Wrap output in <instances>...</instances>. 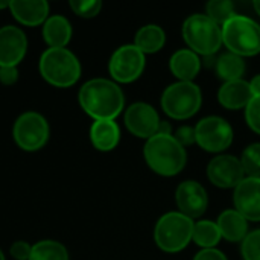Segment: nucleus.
<instances>
[{"mask_svg":"<svg viewBox=\"0 0 260 260\" xmlns=\"http://www.w3.org/2000/svg\"><path fill=\"white\" fill-rule=\"evenodd\" d=\"M250 90L253 98L260 96V75H256L251 81H250Z\"/></svg>","mask_w":260,"mask_h":260,"instance_id":"f704fd0d","label":"nucleus"},{"mask_svg":"<svg viewBox=\"0 0 260 260\" xmlns=\"http://www.w3.org/2000/svg\"><path fill=\"white\" fill-rule=\"evenodd\" d=\"M207 177L215 186L221 189H230L236 187L245 178V174L241 158L224 154L210 160L207 165Z\"/></svg>","mask_w":260,"mask_h":260,"instance_id":"ddd939ff","label":"nucleus"},{"mask_svg":"<svg viewBox=\"0 0 260 260\" xmlns=\"http://www.w3.org/2000/svg\"><path fill=\"white\" fill-rule=\"evenodd\" d=\"M193 260H229L227 259V256L222 253V251H219V250H216V248H209V250H203V251H200Z\"/></svg>","mask_w":260,"mask_h":260,"instance_id":"72a5a7b5","label":"nucleus"},{"mask_svg":"<svg viewBox=\"0 0 260 260\" xmlns=\"http://www.w3.org/2000/svg\"><path fill=\"white\" fill-rule=\"evenodd\" d=\"M32 253V245L26 241H15L9 247V254L15 260H29Z\"/></svg>","mask_w":260,"mask_h":260,"instance_id":"7c9ffc66","label":"nucleus"},{"mask_svg":"<svg viewBox=\"0 0 260 260\" xmlns=\"http://www.w3.org/2000/svg\"><path fill=\"white\" fill-rule=\"evenodd\" d=\"M236 210L253 222L260 221V178L245 177L236 187L233 195Z\"/></svg>","mask_w":260,"mask_h":260,"instance_id":"2eb2a0df","label":"nucleus"},{"mask_svg":"<svg viewBox=\"0 0 260 260\" xmlns=\"http://www.w3.org/2000/svg\"><path fill=\"white\" fill-rule=\"evenodd\" d=\"M183 38L197 55L212 56L222 46V29L206 14H193L183 23Z\"/></svg>","mask_w":260,"mask_h":260,"instance_id":"20e7f679","label":"nucleus"},{"mask_svg":"<svg viewBox=\"0 0 260 260\" xmlns=\"http://www.w3.org/2000/svg\"><path fill=\"white\" fill-rule=\"evenodd\" d=\"M241 253L244 260H260V230H254L247 235L242 241Z\"/></svg>","mask_w":260,"mask_h":260,"instance_id":"c85d7f7f","label":"nucleus"},{"mask_svg":"<svg viewBox=\"0 0 260 260\" xmlns=\"http://www.w3.org/2000/svg\"><path fill=\"white\" fill-rule=\"evenodd\" d=\"M38 67L43 79L56 88H69L75 85L82 72L78 56L67 47L46 49L40 56Z\"/></svg>","mask_w":260,"mask_h":260,"instance_id":"7ed1b4c3","label":"nucleus"},{"mask_svg":"<svg viewBox=\"0 0 260 260\" xmlns=\"http://www.w3.org/2000/svg\"><path fill=\"white\" fill-rule=\"evenodd\" d=\"M27 52V38L23 29L14 24L0 27V67H17Z\"/></svg>","mask_w":260,"mask_h":260,"instance_id":"f8f14e48","label":"nucleus"},{"mask_svg":"<svg viewBox=\"0 0 260 260\" xmlns=\"http://www.w3.org/2000/svg\"><path fill=\"white\" fill-rule=\"evenodd\" d=\"M29 260H69V251L61 242L44 239L32 245Z\"/></svg>","mask_w":260,"mask_h":260,"instance_id":"393cba45","label":"nucleus"},{"mask_svg":"<svg viewBox=\"0 0 260 260\" xmlns=\"http://www.w3.org/2000/svg\"><path fill=\"white\" fill-rule=\"evenodd\" d=\"M9 11L23 26H40L49 18L50 6L46 0H11Z\"/></svg>","mask_w":260,"mask_h":260,"instance_id":"dca6fc26","label":"nucleus"},{"mask_svg":"<svg viewBox=\"0 0 260 260\" xmlns=\"http://www.w3.org/2000/svg\"><path fill=\"white\" fill-rule=\"evenodd\" d=\"M12 137L17 146L27 152H35L46 146L50 137L47 119L37 111L20 114L12 128Z\"/></svg>","mask_w":260,"mask_h":260,"instance_id":"6e6552de","label":"nucleus"},{"mask_svg":"<svg viewBox=\"0 0 260 260\" xmlns=\"http://www.w3.org/2000/svg\"><path fill=\"white\" fill-rule=\"evenodd\" d=\"M169 69H171L172 75L177 76L180 81L192 82L197 78V75L200 73L201 59L190 49H180L171 56Z\"/></svg>","mask_w":260,"mask_h":260,"instance_id":"6ab92c4d","label":"nucleus"},{"mask_svg":"<svg viewBox=\"0 0 260 260\" xmlns=\"http://www.w3.org/2000/svg\"><path fill=\"white\" fill-rule=\"evenodd\" d=\"M241 165L247 177L260 178V143L250 145L241 157Z\"/></svg>","mask_w":260,"mask_h":260,"instance_id":"bb28decb","label":"nucleus"},{"mask_svg":"<svg viewBox=\"0 0 260 260\" xmlns=\"http://www.w3.org/2000/svg\"><path fill=\"white\" fill-rule=\"evenodd\" d=\"M253 94L250 90V82L244 79L224 82L218 91L219 104L227 110H241L248 105Z\"/></svg>","mask_w":260,"mask_h":260,"instance_id":"a211bd4d","label":"nucleus"},{"mask_svg":"<svg viewBox=\"0 0 260 260\" xmlns=\"http://www.w3.org/2000/svg\"><path fill=\"white\" fill-rule=\"evenodd\" d=\"M175 201L180 209V213L186 215L190 219L203 216L209 206V197L206 189L193 180L183 181L177 187Z\"/></svg>","mask_w":260,"mask_h":260,"instance_id":"4468645a","label":"nucleus"},{"mask_svg":"<svg viewBox=\"0 0 260 260\" xmlns=\"http://www.w3.org/2000/svg\"><path fill=\"white\" fill-rule=\"evenodd\" d=\"M253 6H254V11L260 15V0H256V2L253 3Z\"/></svg>","mask_w":260,"mask_h":260,"instance_id":"e433bc0d","label":"nucleus"},{"mask_svg":"<svg viewBox=\"0 0 260 260\" xmlns=\"http://www.w3.org/2000/svg\"><path fill=\"white\" fill-rule=\"evenodd\" d=\"M245 120L254 133L260 134V96L251 98L245 107Z\"/></svg>","mask_w":260,"mask_h":260,"instance_id":"c756f323","label":"nucleus"},{"mask_svg":"<svg viewBox=\"0 0 260 260\" xmlns=\"http://www.w3.org/2000/svg\"><path fill=\"white\" fill-rule=\"evenodd\" d=\"M90 140L98 151H113L120 142L119 125L114 120H94L90 128Z\"/></svg>","mask_w":260,"mask_h":260,"instance_id":"aec40b11","label":"nucleus"},{"mask_svg":"<svg viewBox=\"0 0 260 260\" xmlns=\"http://www.w3.org/2000/svg\"><path fill=\"white\" fill-rule=\"evenodd\" d=\"M166 43L165 30L157 24H146L140 27L134 38V46L139 47L145 55L158 52Z\"/></svg>","mask_w":260,"mask_h":260,"instance_id":"4be33fe9","label":"nucleus"},{"mask_svg":"<svg viewBox=\"0 0 260 260\" xmlns=\"http://www.w3.org/2000/svg\"><path fill=\"white\" fill-rule=\"evenodd\" d=\"M0 260H6L5 259V256H3V251L0 250Z\"/></svg>","mask_w":260,"mask_h":260,"instance_id":"4c0bfd02","label":"nucleus"},{"mask_svg":"<svg viewBox=\"0 0 260 260\" xmlns=\"http://www.w3.org/2000/svg\"><path fill=\"white\" fill-rule=\"evenodd\" d=\"M203 104V94L197 84L178 81L171 84L161 94L163 111L178 120L189 119L198 113Z\"/></svg>","mask_w":260,"mask_h":260,"instance_id":"0eeeda50","label":"nucleus"},{"mask_svg":"<svg viewBox=\"0 0 260 260\" xmlns=\"http://www.w3.org/2000/svg\"><path fill=\"white\" fill-rule=\"evenodd\" d=\"M143 155L151 171L161 177L180 174L187 163L184 146H181L172 134H155L148 139Z\"/></svg>","mask_w":260,"mask_h":260,"instance_id":"f03ea898","label":"nucleus"},{"mask_svg":"<svg viewBox=\"0 0 260 260\" xmlns=\"http://www.w3.org/2000/svg\"><path fill=\"white\" fill-rule=\"evenodd\" d=\"M70 9L82 18H93L102 9L101 0H70Z\"/></svg>","mask_w":260,"mask_h":260,"instance_id":"cd10ccee","label":"nucleus"},{"mask_svg":"<svg viewBox=\"0 0 260 260\" xmlns=\"http://www.w3.org/2000/svg\"><path fill=\"white\" fill-rule=\"evenodd\" d=\"M195 140L207 152H222L233 142V128L219 116H207L197 123Z\"/></svg>","mask_w":260,"mask_h":260,"instance_id":"9d476101","label":"nucleus"},{"mask_svg":"<svg viewBox=\"0 0 260 260\" xmlns=\"http://www.w3.org/2000/svg\"><path fill=\"white\" fill-rule=\"evenodd\" d=\"M206 15L216 24H225L232 17L236 15L235 5L230 0H212L206 6Z\"/></svg>","mask_w":260,"mask_h":260,"instance_id":"a878e982","label":"nucleus"},{"mask_svg":"<svg viewBox=\"0 0 260 260\" xmlns=\"http://www.w3.org/2000/svg\"><path fill=\"white\" fill-rule=\"evenodd\" d=\"M123 120L126 129L133 136L146 140L157 134L158 125L161 122L155 108L145 102H136L129 105L125 111Z\"/></svg>","mask_w":260,"mask_h":260,"instance_id":"9b49d317","label":"nucleus"},{"mask_svg":"<svg viewBox=\"0 0 260 260\" xmlns=\"http://www.w3.org/2000/svg\"><path fill=\"white\" fill-rule=\"evenodd\" d=\"M221 238L222 236H221V232H219L216 222H212V221H198V222H195L192 241L198 247H203L204 250L215 248L219 244Z\"/></svg>","mask_w":260,"mask_h":260,"instance_id":"b1692460","label":"nucleus"},{"mask_svg":"<svg viewBox=\"0 0 260 260\" xmlns=\"http://www.w3.org/2000/svg\"><path fill=\"white\" fill-rule=\"evenodd\" d=\"M2 9H9V2L0 0V11H2Z\"/></svg>","mask_w":260,"mask_h":260,"instance_id":"c9c22d12","label":"nucleus"},{"mask_svg":"<svg viewBox=\"0 0 260 260\" xmlns=\"http://www.w3.org/2000/svg\"><path fill=\"white\" fill-rule=\"evenodd\" d=\"M72 35V24L64 15H49V18L43 24V40L52 49L67 47Z\"/></svg>","mask_w":260,"mask_h":260,"instance_id":"f3484780","label":"nucleus"},{"mask_svg":"<svg viewBox=\"0 0 260 260\" xmlns=\"http://www.w3.org/2000/svg\"><path fill=\"white\" fill-rule=\"evenodd\" d=\"M222 43L239 56H254L260 53V24L245 15H235L222 24Z\"/></svg>","mask_w":260,"mask_h":260,"instance_id":"39448f33","label":"nucleus"},{"mask_svg":"<svg viewBox=\"0 0 260 260\" xmlns=\"http://www.w3.org/2000/svg\"><path fill=\"white\" fill-rule=\"evenodd\" d=\"M216 73L225 82L242 79V75L245 73V61L242 56L232 52L222 53L216 59Z\"/></svg>","mask_w":260,"mask_h":260,"instance_id":"5701e85b","label":"nucleus"},{"mask_svg":"<svg viewBox=\"0 0 260 260\" xmlns=\"http://www.w3.org/2000/svg\"><path fill=\"white\" fill-rule=\"evenodd\" d=\"M174 137L177 139V142L181 146H187V145L197 143V140H195V128H190V126H181V128H178Z\"/></svg>","mask_w":260,"mask_h":260,"instance_id":"2f4dec72","label":"nucleus"},{"mask_svg":"<svg viewBox=\"0 0 260 260\" xmlns=\"http://www.w3.org/2000/svg\"><path fill=\"white\" fill-rule=\"evenodd\" d=\"M18 81L17 67H0V82L5 87H11Z\"/></svg>","mask_w":260,"mask_h":260,"instance_id":"473e14b6","label":"nucleus"},{"mask_svg":"<svg viewBox=\"0 0 260 260\" xmlns=\"http://www.w3.org/2000/svg\"><path fill=\"white\" fill-rule=\"evenodd\" d=\"M216 224L221 236L229 242H242L248 235V221L236 209L222 212Z\"/></svg>","mask_w":260,"mask_h":260,"instance_id":"412c9836","label":"nucleus"},{"mask_svg":"<svg viewBox=\"0 0 260 260\" xmlns=\"http://www.w3.org/2000/svg\"><path fill=\"white\" fill-rule=\"evenodd\" d=\"M195 222L180 212L163 215L154 230V239L160 250L166 253H178L192 241Z\"/></svg>","mask_w":260,"mask_h":260,"instance_id":"423d86ee","label":"nucleus"},{"mask_svg":"<svg viewBox=\"0 0 260 260\" xmlns=\"http://www.w3.org/2000/svg\"><path fill=\"white\" fill-rule=\"evenodd\" d=\"M78 101L84 113L94 120H114L125 107L122 88L111 79L94 78L79 88Z\"/></svg>","mask_w":260,"mask_h":260,"instance_id":"f257e3e1","label":"nucleus"},{"mask_svg":"<svg viewBox=\"0 0 260 260\" xmlns=\"http://www.w3.org/2000/svg\"><path fill=\"white\" fill-rule=\"evenodd\" d=\"M145 64V53L139 47L134 44H123L113 52L108 61V72L116 84H128L143 73Z\"/></svg>","mask_w":260,"mask_h":260,"instance_id":"1a4fd4ad","label":"nucleus"}]
</instances>
